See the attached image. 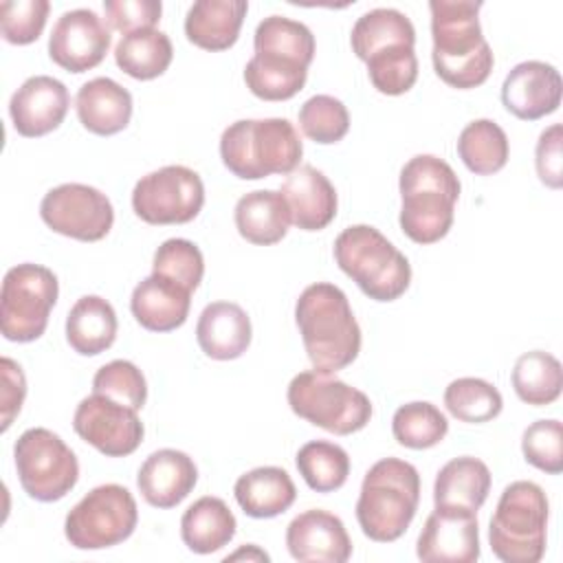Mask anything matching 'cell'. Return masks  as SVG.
Here are the masks:
<instances>
[{"label":"cell","mask_w":563,"mask_h":563,"mask_svg":"<svg viewBox=\"0 0 563 563\" xmlns=\"http://www.w3.org/2000/svg\"><path fill=\"white\" fill-rule=\"evenodd\" d=\"M139 521L132 493L121 484H101L77 501L64 521V534L77 550H103L125 541Z\"/></svg>","instance_id":"10"},{"label":"cell","mask_w":563,"mask_h":563,"mask_svg":"<svg viewBox=\"0 0 563 563\" xmlns=\"http://www.w3.org/2000/svg\"><path fill=\"white\" fill-rule=\"evenodd\" d=\"M191 306V290L185 286L150 275L136 284L130 299L134 319L150 332H172L187 321Z\"/></svg>","instance_id":"22"},{"label":"cell","mask_w":563,"mask_h":563,"mask_svg":"<svg viewBox=\"0 0 563 563\" xmlns=\"http://www.w3.org/2000/svg\"><path fill=\"white\" fill-rule=\"evenodd\" d=\"M521 451L528 464L556 475L563 471V424L554 418L532 422L521 438Z\"/></svg>","instance_id":"45"},{"label":"cell","mask_w":563,"mask_h":563,"mask_svg":"<svg viewBox=\"0 0 563 563\" xmlns=\"http://www.w3.org/2000/svg\"><path fill=\"white\" fill-rule=\"evenodd\" d=\"M433 68L438 77L460 90L482 86L493 70V51L482 35L479 9L473 0H431Z\"/></svg>","instance_id":"1"},{"label":"cell","mask_w":563,"mask_h":563,"mask_svg":"<svg viewBox=\"0 0 563 563\" xmlns=\"http://www.w3.org/2000/svg\"><path fill=\"white\" fill-rule=\"evenodd\" d=\"M444 407L449 413L462 422H488L501 413L504 400L499 389L475 376L455 378L444 389Z\"/></svg>","instance_id":"39"},{"label":"cell","mask_w":563,"mask_h":563,"mask_svg":"<svg viewBox=\"0 0 563 563\" xmlns=\"http://www.w3.org/2000/svg\"><path fill=\"white\" fill-rule=\"evenodd\" d=\"M512 387L515 394L532 407L554 402L563 387V369L559 358L543 350L521 354L512 367Z\"/></svg>","instance_id":"34"},{"label":"cell","mask_w":563,"mask_h":563,"mask_svg":"<svg viewBox=\"0 0 563 563\" xmlns=\"http://www.w3.org/2000/svg\"><path fill=\"white\" fill-rule=\"evenodd\" d=\"M308 77V68L288 59L253 55L244 66L246 88L264 101H286L295 97Z\"/></svg>","instance_id":"36"},{"label":"cell","mask_w":563,"mask_h":563,"mask_svg":"<svg viewBox=\"0 0 563 563\" xmlns=\"http://www.w3.org/2000/svg\"><path fill=\"white\" fill-rule=\"evenodd\" d=\"M286 548L301 563H345L352 556L343 521L321 508H310L288 523Z\"/></svg>","instance_id":"17"},{"label":"cell","mask_w":563,"mask_h":563,"mask_svg":"<svg viewBox=\"0 0 563 563\" xmlns=\"http://www.w3.org/2000/svg\"><path fill=\"white\" fill-rule=\"evenodd\" d=\"M303 482L317 493L339 490L350 475V455L343 446L328 440L306 442L295 457Z\"/></svg>","instance_id":"37"},{"label":"cell","mask_w":563,"mask_h":563,"mask_svg":"<svg viewBox=\"0 0 563 563\" xmlns=\"http://www.w3.org/2000/svg\"><path fill=\"white\" fill-rule=\"evenodd\" d=\"M202 205L205 185L185 165H165L150 172L132 189V209L147 224L191 222Z\"/></svg>","instance_id":"12"},{"label":"cell","mask_w":563,"mask_h":563,"mask_svg":"<svg viewBox=\"0 0 563 563\" xmlns=\"http://www.w3.org/2000/svg\"><path fill=\"white\" fill-rule=\"evenodd\" d=\"M490 493L488 466L473 457L462 455L446 462L433 482L435 508H462L477 512Z\"/></svg>","instance_id":"27"},{"label":"cell","mask_w":563,"mask_h":563,"mask_svg":"<svg viewBox=\"0 0 563 563\" xmlns=\"http://www.w3.org/2000/svg\"><path fill=\"white\" fill-rule=\"evenodd\" d=\"M292 413L336 435L361 431L372 418L369 398L332 372H299L286 391Z\"/></svg>","instance_id":"8"},{"label":"cell","mask_w":563,"mask_h":563,"mask_svg":"<svg viewBox=\"0 0 563 563\" xmlns=\"http://www.w3.org/2000/svg\"><path fill=\"white\" fill-rule=\"evenodd\" d=\"M75 433L108 457H125L143 442V422L134 409L101 394L84 398L73 416Z\"/></svg>","instance_id":"14"},{"label":"cell","mask_w":563,"mask_h":563,"mask_svg":"<svg viewBox=\"0 0 563 563\" xmlns=\"http://www.w3.org/2000/svg\"><path fill=\"white\" fill-rule=\"evenodd\" d=\"M40 216L55 233L81 242L106 238L114 222L110 198L81 183H64L46 191L40 202Z\"/></svg>","instance_id":"13"},{"label":"cell","mask_w":563,"mask_h":563,"mask_svg":"<svg viewBox=\"0 0 563 563\" xmlns=\"http://www.w3.org/2000/svg\"><path fill=\"white\" fill-rule=\"evenodd\" d=\"M174 57L172 40L158 29H143L128 33L114 46L117 66L141 81L161 77Z\"/></svg>","instance_id":"32"},{"label":"cell","mask_w":563,"mask_h":563,"mask_svg":"<svg viewBox=\"0 0 563 563\" xmlns=\"http://www.w3.org/2000/svg\"><path fill=\"white\" fill-rule=\"evenodd\" d=\"M548 515L550 504L539 484H508L488 526L493 554L504 563H539L545 554Z\"/></svg>","instance_id":"7"},{"label":"cell","mask_w":563,"mask_h":563,"mask_svg":"<svg viewBox=\"0 0 563 563\" xmlns=\"http://www.w3.org/2000/svg\"><path fill=\"white\" fill-rule=\"evenodd\" d=\"M279 191L290 207L292 222L301 231H321L336 216V189L328 176L312 165H299L290 172Z\"/></svg>","instance_id":"21"},{"label":"cell","mask_w":563,"mask_h":563,"mask_svg":"<svg viewBox=\"0 0 563 563\" xmlns=\"http://www.w3.org/2000/svg\"><path fill=\"white\" fill-rule=\"evenodd\" d=\"M0 374H2V394H0V409H2V431H7L13 418L20 413L24 396H26V380L22 367L13 358H0Z\"/></svg>","instance_id":"48"},{"label":"cell","mask_w":563,"mask_h":563,"mask_svg":"<svg viewBox=\"0 0 563 563\" xmlns=\"http://www.w3.org/2000/svg\"><path fill=\"white\" fill-rule=\"evenodd\" d=\"M249 4L244 0H198L185 18V35L205 51H224L235 44Z\"/></svg>","instance_id":"25"},{"label":"cell","mask_w":563,"mask_h":563,"mask_svg":"<svg viewBox=\"0 0 563 563\" xmlns=\"http://www.w3.org/2000/svg\"><path fill=\"white\" fill-rule=\"evenodd\" d=\"M66 86L48 75L29 77L11 97L9 114L18 134L35 139L57 130L68 112Z\"/></svg>","instance_id":"19"},{"label":"cell","mask_w":563,"mask_h":563,"mask_svg":"<svg viewBox=\"0 0 563 563\" xmlns=\"http://www.w3.org/2000/svg\"><path fill=\"white\" fill-rule=\"evenodd\" d=\"M449 431L446 416L427 400L400 405L391 418V433L407 449H431L444 440Z\"/></svg>","instance_id":"38"},{"label":"cell","mask_w":563,"mask_h":563,"mask_svg":"<svg viewBox=\"0 0 563 563\" xmlns=\"http://www.w3.org/2000/svg\"><path fill=\"white\" fill-rule=\"evenodd\" d=\"M251 319L233 301H213L198 317L196 339L200 350L213 361L240 358L251 345Z\"/></svg>","instance_id":"23"},{"label":"cell","mask_w":563,"mask_h":563,"mask_svg":"<svg viewBox=\"0 0 563 563\" xmlns=\"http://www.w3.org/2000/svg\"><path fill=\"white\" fill-rule=\"evenodd\" d=\"M238 233L260 246L279 242L292 222L290 207L282 191L275 189H255L244 194L233 211Z\"/></svg>","instance_id":"26"},{"label":"cell","mask_w":563,"mask_h":563,"mask_svg":"<svg viewBox=\"0 0 563 563\" xmlns=\"http://www.w3.org/2000/svg\"><path fill=\"white\" fill-rule=\"evenodd\" d=\"M253 46H255V55L288 59L306 68L314 57L312 31L303 22H297L284 15L264 18L255 29Z\"/></svg>","instance_id":"33"},{"label":"cell","mask_w":563,"mask_h":563,"mask_svg":"<svg viewBox=\"0 0 563 563\" xmlns=\"http://www.w3.org/2000/svg\"><path fill=\"white\" fill-rule=\"evenodd\" d=\"M561 143H563V128L561 123H552L539 134L534 165L539 180L552 189L563 185V158H561Z\"/></svg>","instance_id":"47"},{"label":"cell","mask_w":563,"mask_h":563,"mask_svg":"<svg viewBox=\"0 0 563 563\" xmlns=\"http://www.w3.org/2000/svg\"><path fill=\"white\" fill-rule=\"evenodd\" d=\"M561 75L552 64L528 59L517 64L501 84V101L523 121H537L561 106Z\"/></svg>","instance_id":"18"},{"label":"cell","mask_w":563,"mask_h":563,"mask_svg":"<svg viewBox=\"0 0 563 563\" xmlns=\"http://www.w3.org/2000/svg\"><path fill=\"white\" fill-rule=\"evenodd\" d=\"M416 554L424 563H473L479 559L477 512L435 508L418 537Z\"/></svg>","instance_id":"16"},{"label":"cell","mask_w":563,"mask_h":563,"mask_svg":"<svg viewBox=\"0 0 563 563\" xmlns=\"http://www.w3.org/2000/svg\"><path fill=\"white\" fill-rule=\"evenodd\" d=\"M508 136L490 119L471 121L457 136L462 163L477 176H490L508 163Z\"/></svg>","instance_id":"35"},{"label":"cell","mask_w":563,"mask_h":563,"mask_svg":"<svg viewBox=\"0 0 563 563\" xmlns=\"http://www.w3.org/2000/svg\"><path fill=\"white\" fill-rule=\"evenodd\" d=\"M235 501L253 519H271L286 512L297 497L290 475L279 466H257L238 477Z\"/></svg>","instance_id":"28"},{"label":"cell","mask_w":563,"mask_h":563,"mask_svg":"<svg viewBox=\"0 0 563 563\" xmlns=\"http://www.w3.org/2000/svg\"><path fill=\"white\" fill-rule=\"evenodd\" d=\"M295 321L314 369L334 374L358 356L361 328L339 286L317 282L303 288L295 303Z\"/></svg>","instance_id":"2"},{"label":"cell","mask_w":563,"mask_h":563,"mask_svg":"<svg viewBox=\"0 0 563 563\" xmlns=\"http://www.w3.org/2000/svg\"><path fill=\"white\" fill-rule=\"evenodd\" d=\"M303 145L288 119H240L220 136L224 167L242 180L290 174L299 167Z\"/></svg>","instance_id":"5"},{"label":"cell","mask_w":563,"mask_h":563,"mask_svg":"<svg viewBox=\"0 0 563 563\" xmlns=\"http://www.w3.org/2000/svg\"><path fill=\"white\" fill-rule=\"evenodd\" d=\"M198 468L194 460L176 449H158L141 464L136 486L154 508L178 506L196 486Z\"/></svg>","instance_id":"20"},{"label":"cell","mask_w":563,"mask_h":563,"mask_svg":"<svg viewBox=\"0 0 563 563\" xmlns=\"http://www.w3.org/2000/svg\"><path fill=\"white\" fill-rule=\"evenodd\" d=\"M48 11V0H4L0 4L2 37L18 46L35 42L44 31Z\"/></svg>","instance_id":"44"},{"label":"cell","mask_w":563,"mask_h":563,"mask_svg":"<svg viewBox=\"0 0 563 563\" xmlns=\"http://www.w3.org/2000/svg\"><path fill=\"white\" fill-rule=\"evenodd\" d=\"M334 260L374 301H394L409 288V260L376 227L343 229L334 240Z\"/></svg>","instance_id":"6"},{"label":"cell","mask_w":563,"mask_h":563,"mask_svg":"<svg viewBox=\"0 0 563 563\" xmlns=\"http://www.w3.org/2000/svg\"><path fill=\"white\" fill-rule=\"evenodd\" d=\"M59 284L51 268L18 264L7 271L0 290V330L7 341L29 343L44 334Z\"/></svg>","instance_id":"9"},{"label":"cell","mask_w":563,"mask_h":563,"mask_svg":"<svg viewBox=\"0 0 563 563\" xmlns=\"http://www.w3.org/2000/svg\"><path fill=\"white\" fill-rule=\"evenodd\" d=\"M117 312L99 295H84L66 317V341L81 356L106 352L117 339Z\"/></svg>","instance_id":"29"},{"label":"cell","mask_w":563,"mask_h":563,"mask_svg":"<svg viewBox=\"0 0 563 563\" xmlns=\"http://www.w3.org/2000/svg\"><path fill=\"white\" fill-rule=\"evenodd\" d=\"M240 559H246V561H268V554H266L264 550H260L257 545L249 543L246 548H240L238 552H233V554L224 556V561H227V563H229V561H240Z\"/></svg>","instance_id":"49"},{"label":"cell","mask_w":563,"mask_h":563,"mask_svg":"<svg viewBox=\"0 0 563 563\" xmlns=\"http://www.w3.org/2000/svg\"><path fill=\"white\" fill-rule=\"evenodd\" d=\"M103 11L108 24L128 35L134 31L154 29V24L161 20L163 4L158 0H106Z\"/></svg>","instance_id":"46"},{"label":"cell","mask_w":563,"mask_h":563,"mask_svg":"<svg viewBox=\"0 0 563 563\" xmlns=\"http://www.w3.org/2000/svg\"><path fill=\"white\" fill-rule=\"evenodd\" d=\"M75 110L88 132L110 136L128 128L132 119V95L110 77H95L77 90Z\"/></svg>","instance_id":"24"},{"label":"cell","mask_w":563,"mask_h":563,"mask_svg":"<svg viewBox=\"0 0 563 563\" xmlns=\"http://www.w3.org/2000/svg\"><path fill=\"white\" fill-rule=\"evenodd\" d=\"M372 86L383 95H402L418 79V57L413 46H389L374 53L367 62Z\"/></svg>","instance_id":"40"},{"label":"cell","mask_w":563,"mask_h":563,"mask_svg":"<svg viewBox=\"0 0 563 563\" xmlns=\"http://www.w3.org/2000/svg\"><path fill=\"white\" fill-rule=\"evenodd\" d=\"M18 479L24 493L37 501L66 497L79 479V462L73 449L51 429H26L13 446Z\"/></svg>","instance_id":"11"},{"label":"cell","mask_w":563,"mask_h":563,"mask_svg":"<svg viewBox=\"0 0 563 563\" xmlns=\"http://www.w3.org/2000/svg\"><path fill=\"white\" fill-rule=\"evenodd\" d=\"M152 273L167 277L194 292L202 282L205 260L194 242L185 238H172L156 249L152 260Z\"/></svg>","instance_id":"42"},{"label":"cell","mask_w":563,"mask_h":563,"mask_svg":"<svg viewBox=\"0 0 563 563\" xmlns=\"http://www.w3.org/2000/svg\"><path fill=\"white\" fill-rule=\"evenodd\" d=\"M92 391L134 411H139L147 400V383L143 372L125 358H117L99 367L92 378Z\"/></svg>","instance_id":"43"},{"label":"cell","mask_w":563,"mask_h":563,"mask_svg":"<svg viewBox=\"0 0 563 563\" xmlns=\"http://www.w3.org/2000/svg\"><path fill=\"white\" fill-rule=\"evenodd\" d=\"M110 29L92 9H73L57 18L51 37V59L68 73L99 66L110 48Z\"/></svg>","instance_id":"15"},{"label":"cell","mask_w":563,"mask_h":563,"mask_svg":"<svg viewBox=\"0 0 563 563\" xmlns=\"http://www.w3.org/2000/svg\"><path fill=\"white\" fill-rule=\"evenodd\" d=\"M301 132L321 145L341 141L350 130V112L345 103L332 95H314L299 108Z\"/></svg>","instance_id":"41"},{"label":"cell","mask_w":563,"mask_h":563,"mask_svg":"<svg viewBox=\"0 0 563 563\" xmlns=\"http://www.w3.org/2000/svg\"><path fill=\"white\" fill-rule=\"evenodd\" d=\"M238 521L220 497L205 495L196 499L180 519V537L196 554H211L229 545Z\"/></svg>","instance_id":"30"},{"label":"cell","mask_w":563,"mask_h":563,"mask_svg":"<svg viewBox=\"0 0 563 563\" xmlns=\"http://www.w3.org/2000/svg\"><path fill=\"white\" fill-rule=\"evenodd\" d=\"M400 229L418 244L442 240L453 224L460 198V178L453 167L433 154H418L400 169Z\"/></svg>","instance_id":"3"},{"label":"cell","mask_w":563,"mask_h":563,"mask_svg":"<svg viewBox=\"0 0 563 563\" xmlns=\"http://www.w3.org/2000/svg\"><path fill=\"white\" fill-rule=\"evenodd\" d=\"M352 51L358 59L367 62L374 53L389 46H413L416 29L411 20L398 9H372L363 13L350 35Z\"/></svg>","instance_id":"31"},{"label":"cell","mask_w":563,"mask_h":563,"mask_svg":"<svg viewBox=\"0 0 563 563\" xmlns=\"http://www.w3.org/2000/svg\"><path fill=\"white\" fill-rule=\"evenodd\" d=\"M420 504V475L398 457L378 460L363 477L356 521L365 537L378 543L400 539Z\"/></svg>","instance_id":"4"}]
</instances>
